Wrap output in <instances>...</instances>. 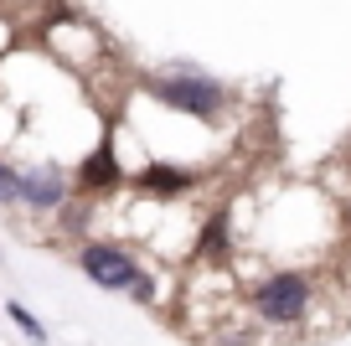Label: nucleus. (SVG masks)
<instances>
[{"label": "nucleus", "instance_id": "7ed1b4c3", "mask_svg": "<svg viewBox=\"0 0 351 346\" xmlns=\"http://www.w3.org/2000/svg\"><path fill=\"white\" fill-rule=\"evenodd\" d=\"M77 264H83V274L93 284H104V290H130V284L140 279L134 259L124 249H114V243H88V249L77 253Z\"/></svg>", "mask_w": 351, "mask_h": 346}, {"label": "nucleus", "instance_id": "1a4fd4ad", "mask_svg": "<svg viewBox=\"0 0 351 346\" xmlns=\"http://www.w3.org/2000/svg\"><path fill=\"white\" fill-rule=\"evenodd\" d=\"M130 290H134V300H155V279H150V274H140Z\"/></svg>", "mask_w": 351, "mask_h": 346}, {"label": "nucleus", "instance_id": "6e6552de", "mask_svg": "<svg viewBox=\"0 0 351 346\" xmlns=\"http://www.w3.org/2000/svg\"><path fill=\"white\" fill-rule=\"evenodd\" d=\"M0 202H5V207L21 202V171H16V165H5V161H0Z\"/></svg>", "mask_w": 351, "mask_h": 346}, {"label": "nucleus", "instance_id": "20e7f679", "mask_svg": "<svg viewBox=\"0 0 351 346\" xmlns=\"http://www.w3.org/2000/svg\"><path fill=\"white\" fill-rule=\"evenodd\" d=\"M62 196H67V176L57 171V165H32V171L21 176V202L36 207V212L62 207Z\"/></svg>", "mask_w": 351, "mask_h": 346}, {"label": "nucleus", "instance_id": "0eeeda50", "mask_svg": "<svg viewBox=\"0 0 351 346\" xmlns=\"http://www.w3.org/2000/svg\"><path fill=\"white\" fill-rule=\"evenodd\" d=\"M5 310H11V321H16V325H21V331H26V336H32V341H36V346H42V341H47V325H42V321H36V315H32V310H26V305H16V300H11V305H5Z\"/></svg>", "mask_w": 351, "mask_h": 346}, {"label": "nucleus", "instance_id": "f257e3e1", "mask_svg": "<svg viewBox=\"0 0 351 346\" xmlns=\"http://www.w3.org/2000/svg\"><path fill=\"white\" fill-rule=\"evenodd\" d=\"M253 310L269 325H295L310 310V279L305 274H269V279L253 290Z\"/></svg>", "mask_w": 351, "mask_h": 346}, {"label": "nucleus", "instance_id": "f03ea898", "mask_svg": "<svg viewBox=\"0 0 351 346\" xmlns=\"http://www.w3.org/2000/svg\"><path fill=\"white\" fill-rule=\"evenodd\" d=\"M150 93L160 98V104L181 108V114H197V119H212V114L222 108V88L212 83V78H202V73H186V78H155Z\"/></svg>", "mask_w": 351, "mask_h": 346}, {"label": "nucleus", "instance_id": "39448f33", "mask_svg": "<svg viewBox=\"0 0 351 346\" xmlns=\"http://www.w3.org/2000/svg\"><path fill=\"white\" fill-rule=\"evenodd\" d=\"M77 181L88 186V192H104V186H119V155H114V145L104 140L99 150L83 161V171H77Z\"/></svg>", "mask_w": 351, "mask_h": 346}, {"label": "nucleus", "instance_id": "423d86ee", "mask_svg": "<svg viewBox=\"0 0 351 346\" xmlns=\"http://www.w3.org/2000/svg\"><path fill=\"white\" fill-rule=\"evenodd\" d=\"M140 186H150V192L171 196V192H186V186H197V171H176V165H150V171H140Z\"/></svg>", "mask_w": 351, "mask_h": 346}]
</instances>
